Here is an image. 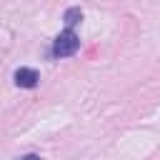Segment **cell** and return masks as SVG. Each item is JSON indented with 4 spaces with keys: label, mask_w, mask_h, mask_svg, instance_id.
<instances>
[{
    "label": "cell",
    "mask_w": 160,
    "mask_h": 160,
    "mask_svg": "<svg viewBox=\"0 0 160 160\" xmlns=\"http://www.w3.org/2000/svg\"><path fill=\"white\" fill-rule=\"evenodd\" d=\"M78 48H80V40H78V35L72 32V28H68L65 32H60V35L55 38V42H52V55H55V58H68V55L78 52Z\"/></svg>",
    "instance_id": "6da1fadb"
},
{
    "label": "cell",
    "mask_w": 160,
    "mask_h": 160,
    "mask_svg": "<svg viewBox=\"0 0 160 160\" xmlns=\"http://www.w3.org/2000/svg\"><path fill=\"white\" fill-rule=\"evenodd\" d=\"M38 80H40V75H38V70H32V68H20V70H15V85H18V88H35Z\"/></svg>",
    "instance_id": "7a4b0ae2"
},
{
    "label": "cell",
    "mask_w": 160,
    "mask_h": 160,
    "mask_svg": "<svg viewBox=\"0 0 160 160\" xmlns=\"http://www.w3.org/2000/svg\"><path fill=\"white\" fill-rule=\"evenodd\" d=\"M80 20H82V10H80V8H70V10H65V25H68V28L78 25Z\"/></svg>",
    "instance_id": "3957f363"
}]
</instances>
